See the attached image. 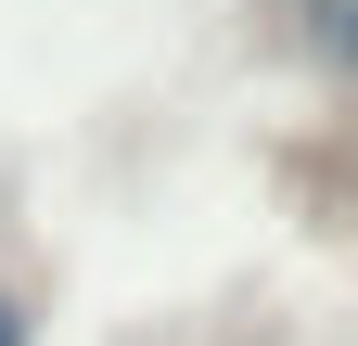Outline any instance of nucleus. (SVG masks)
<instances>
[{
	"label": "nucleus",
	"instance_id": "2",
	"mask_svg": "<svg viewBox=\"0 0 358 346\" xmlns=\"http://www.w3.org/2000/svg\"><path fill=\"white\" fill-rule=\"evenodd\" d=\"M0 346H38V321H26V295L0 282Z\"/></svg>",
	"mask_w": 358,
	"mask_h": 346
},
{
	"label": "nucleus",
	"instance_id": "1",
	"mask_svg": "<svg viewBox=\"0 0 358 346\" xmlns=\"http://www.w3.org/2000/svg\"><path fill=\"white\" fill-rule=\"evenodd\" d=\"M294 52L320 64L333 103H358V0H294Z\"/></svg>",
	"mask_w": 358,
	"mask_h": 346
}]
</instances>
